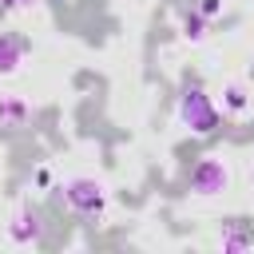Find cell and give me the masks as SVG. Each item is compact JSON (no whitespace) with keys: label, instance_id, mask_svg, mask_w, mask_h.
Listing matches in <instances>:
<instances>
[{"label":"cell","instance_id":"1","mask_svg":"<svg viewBox=\"0 0 254 254\" xmlns=\"http://www.w3.org/2000/svg\"><path fill=\"white\" fill-rule=\"evenodd\" d=\"M218 119L222 115H218L214 99L206 95V87L202 83H187L183 95H179V123L187 131H194V135H210L218 127Z\"/></svg>","mask_w":254,"mask_h":254},{"label":"cell","instance_id":"2","mask_svg":"<svg viewBox=\"0 0 254 254\" xmlns=\"http://www.w3.org/2000/svg\"><path fill=\"white\" fill-rule=\"evenodd\" d=\"M60 194H64V202H67V210H75L79 218H103V210H107V194H103V187L95 183V179H83V175H75V179H64L60 183Z\"/></svg>","mask_w":254,"mask_h":254},{"label":"cell","instance_id":"3","mask_svg":"<svg viewBox=\"0 0 254 254\" xmlns=\"http://www.w3.org/2000/svg\"><path fill=\"white\" fill-rule=\"evenodd\" d=\"M226 187H230V167H226L222 155H202V159L190 167V175H187V190H190L194 198H214V194H222Z\"/></svg>","mask_w":254,"mask_h":254},{"label":"cell","instance_id":"4","mask_svg":"<svg viewBox=\"0 0 254 254\" xmlns=\"http://www.w3.org/2000/svg\"><path fill=\"white\" fill-rule=\"evenodd\" d=\"M8 242L16 246H40L44 242V210L40 206H20L8 222Z\"/></svg>","mask_w":254,"mask_h":254},{"label":"cell","instance_id":"5","mask_svg":"<svg viewBox=\"0 0 254 254\" xmlns=\"http://www.w3.org/2000/svg\"><path fill=\"white\" fill-rule=\"evenodd\" d=\"M24 60H28V40L16 32H0V75L20 71Z\"/></svg>","mask_w":254,"mask_h":254},{"label":"cell","instance_id":"6","mask_svg":"<svg viewBox=\"0 0 254 254\" xmlns=\"http://www.w3.org/2000/svg\"><path fill=\"white\" fill-rule=\"evenodd\" d=\"M32 119V103L24 95H0V127H24Z\"/></svg>","mask_w":254,"mask_h":254},{"label":"cell","instance_id":"7","mask_svg":"<svg viewBox=\"0 0 254 254\" xmlns=\"http://www.w3.org/2000/svg\"><path fill=\"white\" fill-rule=\"evenodd\" d=\"M218 246L222 250H250L254 246V230L246 222H226L222 234H218Z\"/></svg>","mask_w":254,"mask_h":254},{"label":"cell","instance_id":"8","mask_svg":"<svg viewBox=\"0 0 254 254\" xmlns=\"http://www.w3.org/2000/svg\"><path fill=\"white\" fill-rule=\"evenodd\" d=\"M206 16L198 12V8H187L183 16H179V32H183V40H190V44H198V40H206Z\"/></svg>","mask_w":254,"mask_h":254},{"label":"cell","instance_id":"9","mask_svg":"<svg viewBox=\"0 0 254 254\" xmlns=\"http://www.w3.org/2000/svg\"><path fill=\"white\" fill-rule=\"evenodd\" d=\"M246 107H250L246 87H242V83H226V87H222V111L238 119V115H246Z\"/></svg>","mask_w":254,"mask_h":254},{"label":"cell","instance_id":"10","mask_svg":"<svg viewBox=\"0 0 254 254\" xmlns=\"http://www.w3.org/2000/svg\"><path fill=\"white\" fill-rule=\"evenodd\" d=\"M194 8L206 16V20H214V16H222V0H194Z\"/></svg>","mask_w":254,"mask_h":254},{"label":"cell","instance_id":"11","mask_svg":"<svg viewBox=\"0 0 254 254\" xmlns=\"http://www.w3.org/2000/svg\"><path fill=\"white\" fill-rule=\"evenodd\" d=\"M40 0H0V12H32Z\"/></svg>","mask_w":254,"mask_h":254}]
</instances>
